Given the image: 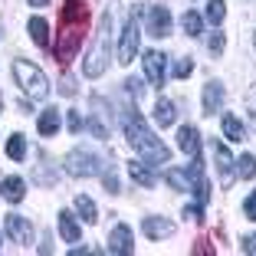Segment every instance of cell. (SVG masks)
<instances>
[{
  "mask_svg": "<svg viewBox=\"0 0 256 256\" xmlns=\"http://www.w3.org/2000/svg\"><path fill=\"white\" fill-rule=\"evenodd\" d=\"M125 138H128V144L144 158V164H168V158H171L168 144L151 135V128L144 125V118L135 112V108L125 112Z\"/></svg>",
  "mask_w": 256,
  "mask_h": 256,
  "instance_id": "6da1fadb",
  "label": "cell"
},
{
  "mask_svg": "<svg viewBox=\"0 0 256 256\" xmlns=\"http://www.w3.org/2000/svg\"><path fill=\"white\" fill-rule=\"evenodd\" d=\"M108 26H112V16H102L98 20V33H96V43H92V50L86 53V62H82V72L89 76V79H96V76L106 72L108 66Z\"/></svg>",
  "mask_w": 256,
  "mask_h": 256,
  "instance_id": "7a4b0ae2",
  "label": "cell"
},
{
  "mask_svg": "<svg viewBox=\"0 0 256 256\" xmlns=\"http://www.w3.org/2000/svg\"><path fill=\"white\" fill-rule=\"evenodd\" d=\"M14 76H16V82H20V89L26 92V98H46L50 96V82H46V76L40 72L33 62L16 60L14 62Z\"/></svg>",
  "mask_w": 256,
  "mask_h": 256,
  "instance_id": "3957f363",
  "label": "cell"
},
{
  "mask_svg": "<svg viewBox=\"0 0 256 256\" xmlns=\"http://www.w3.org/2000/svg\"><path fill=\"white\" fill-rule=\"evenodd\" d=\"M66 171L72 174V178H96V174H102V161H98L92 151L76 148V151L66 154Z\"/></svg>",
  "mask_w": 256,
  "mask_h": 256,
  "instance_id": "277c9868",
  "label": "cell"
},
{
  "mask_svg": "<svg viewBox=\"0 0 256 256\" xmlns=\"http://www.w3.org/2000/svg\"><path fill=\"white\" fill-rule=\"evenodd\" d=\"M79 43H82V23H62L60 40H56V60L62 66L72 62V56L79 53Z\"/></svg>",
  "mask_w": 256,
  "mask_h": 256,
  "instance_id": "5b68a950",
  "label": "cell"
},
{
  "mask_svg": "<svg viewBox=\"0 0 256 256\" xmlns=\"http://www.w3.org/2000/svg\"><path fill=\"white\" fill-rule=\"evenodd\" d=\"M138 16H142V10H132L125 30H122V40H118V62L122 66H128L138 53V36H142V33H138Z\"/></svg>",
  "mask_w": 256,
  "mask_h": 256,
  "instance_id": "8992f818",
  "label": "cell"
},
{
  "mask_svg": "<svg viewBox=\"0 0 256 256\" xmlns=\"http://www.w3.org/2000/svg\"><path fill=\"white\" fill-rule=\"evenodd\" d=\"M142 62H144V76H148V82L151 86H164V66H168V56L164 53H158V50H148V53L142 56Z\"/></svg>",
  "mask_w": 256,
  "mask_h": 256,
  "instance_id": "52a82bcc",
  "label": "cell"
},
{
  "mask_svg": "<svg viewBox=\"0 0 256 256\" xmlns=\"http://www.w3.org/2000/svg\"><path fill=\"white\" fill-rule=\"evenodd\" d=\"M4 226H7V234L14 236L20 246H30V243H33V224L26 217H20V214H7Z\"/></svg>",
  "mask_w": 256,
  "mask_h": 256,
  "instance_id": "ba28073f",
  "label": "cell"
},
{
  "mask_svg": "<svg viewBox=\"0 0 256 256\" xmlns=\"http://www.w3.org/2000/svg\"><path fill=\"white\" fill-rule=\"evenodd\" d=\"M148 33L154 40L171 36V14H168V7H151L148 10Z\"/></svg>",
  "mask_w": 256,
  "mask_h": 256,
  "instance_id": "9c48e42d",
  "label": "cell"
},
{
  "mask_svg": "<svg viewBox=\"0 0 256 256\" xmlns=\"http://www.w3.org/2000/svg\"><path fill=\"white\" fill-rule=\"evenodd\" d=\"M178 148H181L188 158H197V154H200V135H197L194 125H181L178 128Z\"/></svg>",
  "mask_w": 256,
  "mask_h": 256,
  "instance_id": "30bf717a",
  "label": "cell"
},
{
  "mask_svg": "<svg viewBox=\"0 0 256 256\" xmlns=\"http://www.w3.org/2000/svg\"><path fill=\"white\" fill-rule=\"evenodd\" d=\"M132 226H125V224H118L112 230V236H108V253H118V256H125V253H132Z\"/></svg>",
  "mask_w": 256,
  "mask_h": 256,
  "instance_id": "8fae6325",
  "label": "cell"
},
{
  "mask_svg": "<svg viewBox=\"0 0 256 256\" xmlns=\"http://www.w3.org/2000/svg\"><path fill=\"white\" fill-rule=\"evenodd\" d=\"M214 158H217V171H220V181L224 184H234V158H230V151L224 148V144L214 142Z\"/></svg>",
  "mask_w": 256,
  "mask_h": 256,
  "instance_id": "7c38bea8",
  "label": "cell"
},
{
  "mask_svg": "<svg viewBox=\"0 0 256 256\" xmlns=\"http://www.w3.org/2000/svg\"><path fill=\"white\" fill-rule=\"evenodd\" d=\"M220 106H224V86L207 82V89H204V115H217Z\"/></svg>",
  "mask_w": 256,
  "mask_h": 256,
  "instance_id": "4fadbf2b",
  "label": "cell"
},
{
  "mask_svg": "<svg viewBox=\"0 0 256 256\" xmlns=\"http://www.w3.org/2000/svg\"><path fill=\"white\" fill-rule=\"evenodd\" d=\"M144 234L151 236V240H164V236H171L174 234V224L171 220H164V217H144Z\"/></svg>",
  "mask_w": 256,
  "mask_h": 256,
  "instance_id": "5bb4252c",
  "label": "cell"
},
{
  "mask_svg": "<svg viewBox=\"0 0 256 256\" xmlns=\"http://www.w3.org/2000/svg\"><path fill=\"white\" fill-rule=\"evenodd\" d=\"M60 234L66 243H79V236H82V230H79V224L69 210H60Z\"/></svg>",
  "mask_w": 256,
  "mask_h": 256,
  "instance_id": "9a60e30c",
  "label": "cell"
},
{
  "mask_svg": "<svg viewBox=\"0 0 256 256\" xmlns=\"http://www.w3.org/2000/svg\"><path fill=\"white\" fill-rule=\"evenodd\" d=\"M128 178H132V181H138L142 188H154V181H158V178L148 171V164H144V161H128Z\"/></svg>",
  "mask_w": 256,
  "mask_h": 256,
  "instance_id": "2e32d148",
  "label": "cell"
},
{
  "mask_svg": "<svg viewBox=\"0 0 256 256\" xmlns=\"http://www.w3.org/2000/svg\"><path fill=\"white\" fill-rule=\"evenodd\" d=\"M0 194H4V200H10V204H20L23 197H26V184H23L20 178H7V181L0 184Z\"/></svg>",
  "mask_w": 256,
  "mask_h": 256,
  "instance_id": "e0dca14e",
  "label": "cell"
},
{
  "mask_svg": "<svg viewBox=\"0 0 256 256\" xmlns=\"http://www.w3.org/2000/svg\"><path fill=\"white\" fill-rule=\"evenodd\" d=\"M40 135L43 138H53L56 132H60V108H46L43 115H40Z\"/></svg>",
  "mask_w": 256,
  "mask_h": 256,
  "instance_id": "ac0fdd59",
  "label": "cell"
},
{
  "mask_svg": "<svg viewBox=\"0 0 256 256\" xmlns=\"http://www.w3.org/2000/svg\"><path fill=\"white\" fill-rule=\"evenodd\" d=\"M154 122H158V128L174 125V102L171 98H158L154 102Z\"/></svg>",
  "mask_w": 256,
  "mask_h": 256,
  "instance_id": "d6986e66",
  "label": "cell"
},
{
  "mask_svg": "<svg viewBox=\"0 0 256 256\" xmlns=\"http://www.w3.org/2000/svg\"><path fill=\"white\" fill-rule=\"evenodd\" d=\"M26 30H30V36H33L36 46H50V26H46L43 16H33V20L26 23Z\"/></svg>",
  "mask_w": 256,
  "mask_h": 256,
  "instance_id": "ffe728a7",
  "label": "cell"
},
{
  "mask_svg": "<svg viewBox=\"0 0 256 256\" xmlns=\"http://www.w3.org/2000/svg\"><path fill=\"white\" fill-rule=\"evenodd\" d=\"M60 23H86V4L82 0H66Z\"/></svg>",
  "mask_w": 256,
  "mask_h": 256,
  "instance_id": "44dd1931",
  "label": "cell"
},
{
  "mask_svg": "<svg viewBox=\"0 0 256 256\" xmlns=\"http://www.w3.org/2000/svg\"><path fill=\"white\" fill-rule=\"evenodd\" d=\"M224 135H226V142H234V144L246 142V132H243V125L234 118V115H224Z\"/></svg>",
  "mask_w": 256,
  "mask_h": 256,
  "instance_id": "7402d4cb",
  "label": "cell"
},
{
  "mask_svg": "<svg viewBox=\"0 0 256 256\" xmlns=\"http://www.w3.org/2000/svg\"><path fill=\"white\" fill-rule=\"evenodd\" d=\"M76 210H79V217H82L86 224H96V220H98V210H96V204H92V200H89L86 194H79V197H76Z\"/></svg>",
  "mask_w": 256,
  "mask_h": 256,
  "instance_id": "603a6c76",
  "label": "cell"
},
{
  "mask_svg": "<svg viewBox=\"0 0 256 256\" xmlns=\"http://www.w3.org/2000/svg\"><path fill=\"white\" fill-rule=\"evenodd\" d=\"M181 26H184V33H188V36H200V33H204V20H200V14L188 10V14L181 16Z\"/></svg>",
  "mask_w": 256,
  "mask_h": 256,
  "instance_id": "cb8c5ba5",
  "label": "cell"
},
{
  "mask_svg": "<svg viewBox=\"0 0 256 256\" xmlns=\"http://www.w3.org/2000/svg\"><path fill=\"white\" fill-rule=\"evenodd\" d=\"M204 16H207L214 26H217V23H224V16H226V4H224V0H210V4H207V10H204Z\"/></svg>",
  "mask_w": 256,
  "mask_h": 256,
  "instance_id": "d4e9b609",
  "label": "cell"
},
{
  "mask_svg": "<svg viewBox=\"0 0 256 256\" xmlns=\"http://www.w3.org/2000/svg\"><path fill=\"white\" fill-rule=\"evenodd\" d=\"M7 154L14 161H23L26 158V142H23V135H10V142H7Z\"/></svg>",
  "mask_w": 256,
  "mask_h": 256,
  "instance_id": "484cf974",
  "label": "cell"
},
{
  "mask_svg": "<svg viewBox=\"0 0 256 256\" xmlns=\"http://www.w3.org/2000/svg\"><path fill=\"white\" fill-rule=\"evenodd\" d=\"M236 164H240V168H236V178H243V181L256 178V158H253V154H243Z\"/></svg>",
  "mask_w": 256,
  "mask_h": 256,
  "instance_id": "4316f807",
  "label": "cell"
},
{
  "mask_svg": "<svg viewBox=\"0 0 256 256\" xmlns=\"http://www.w3.org/2000/svg\"><path fill=\"white\" fill-rule=\"evenodd\" d=\"M168 184L178 190H190V178L184 171H168Z\"/></svg>",
  "mask_w": 256,
  "mask_h": 256,
  "instance_id": "83f0119b",
  "label": "cell"
},
{
  "mask_svg": "<svg viewBox=\"0 0 256 256\" xmlns=\"http://www.w3.org/2000/svg\"><path fill=\"white\" fill-rule=\"evenodd\" d=\"M190 72H194V62H190V56H184V60L174 62V76H178V79H188Z\"/></svg>",
  "mask_w": 256,
  "mask_h": 256,
  "instance_id": "f1b7e54d",
  "label": "cell"
},
{
  "mask_svg": "<svg viewBox=\"0 0 256 256\" xmlns=\"http://www.w3.org/2000/svg\"><path fill=\"white\" fill-rule=\"evenodd\" d=\"M66 125H69V132H72V135H79L86 122H82V115H79V112L72 108V112H66Z\"/></svg>",
  "mask_w": 256,
  "mask_h": 256,
  "instance_id": "f546056e",
  "label": "cell"
},
{
  "mask_svg": "<svg viewBox=\"0 0 256 256\" xmlns=\"http://www.w3.org/2000/svg\"><path fill=\"white\" fill-rule=\"evenodd\" d=\"M224 46H226L224 33H210V40H207V50H210L214 56H220V53H224Z\"/></svg>",
  "mask_w": 256,
  "mask_h": 256,
  "instance_id": "4dcf8cb0",
  "label": "cell"
},
{
  "mask_svg": "<svg viewBox=\"0 0 256 256\" xmlns=\"http://www.w3.org/2000/svg\"><path fill=\"white\" fill-rule=\"evenodd\" d=\"M246 112H250V122H253V128H256V86L246 92Z\"/></svg>",
  "mask_w": 256,
  "mask_h": 256,
  "instance_id": "1f68e13d",
  "label": "cell"
},
{
  "mask_svg": "<svg viewBox=\"0 0 256 256\" xmlns=\"http://www.w3.org/2000/svg\"><path fill=\"white\" fill-rule=\"evenodd\" d=\"M243 214H246V220H256V190L246 197V204H243Z\"/></svg>",
  "mask_w": 256,
  "mask_h": 256,
  "instance_id": "d6a6232c",
  "label": "cell"
},
{
  "mask_svg": "<svg viewBox=\"0 0 256 256\" xmlns=\"http://www.w3.org/2000/svg\"><path fill=\"white\" fill-rule=\"evenodd\" d=\"M122 86H125V92H128L132 98H138V96H142V82H138V79H125Z\"/></svg>",
  "mask_w": 256,
  "mask_h": 256,
  "instance_id": "836d02e7",
  "label": "cell"
},
{
  "mask_svg": "<svg viewBox=\"0 0 256 256\" xmlns=\"http://www.w3.org/2000/svg\"><path fill=\"white\" fill-rule=\"evenodd\" d=\"M60 92H62V96H72V92H76V82L69 79V76H62V82H60Z\"/></svg>",
  "mask_w": 256,
  "mask_h": 256,
  "instance_id": "e575fe53",
  "label": "cell"
},
{
  "mask_svg": "<svg viewBox=\"0 0 256 256\" xmlns=\"http://www.w3.org/2000/svg\"><path fill=\"white\" fill-rule=\"evenodd\" d=\"M243 253H250V256H256V234H250L246 240H243Z\"/></svg>",
  "mask_w": 256,
  "mask_h": 256,
  "instance_id": "d590c367",
  "label": "cell"
},
{
  "mask_svg": "<svg viewBox=\"0 0 256 256\" xmlns=\"http://www.w3.org/2000/svg\"><path fill=\"white\" fill-rule=\"evenodd\" d=\"M102 181H106L108 194H118V181H115V174H106V178H102Z\"/></svg>",
  "mask_w": 256,
  "mask_h": 256,
  "instance_id": "8d00e7d4",
  "label": "cell"
},
{
  "mask_svg": "<svg viewBox=\"0 0 256 256\" xmlns=\"http://www.w3.org/2000/svg\"><path fill=\"white\" fill-rule=\"evenodd\" d=\"M184 217H188V220H204L200 217V207H188V210H184Z\"/></svg>",
  "mask_w": 256,
  "mask_h": 256,
  "instance_id": "74e56055",
  "label": "cell"
},
{
  "mask_svg": "<svg viewBox=\"0 0 256 256\" xmlns=\"http://www.w3.org/2000/svg\"><path fill=\"white\" fill-rule=\"evenodd\" d=\"M50 0H30V7H46Z\"/></svg>",
  "mask_w": 256,
  "mask_h": 256,
  "instance_id": "f35d334b",
  "label": "cell"
},
{
  "mask_svg": "<svg viewBox=\"0 0 256 256\" xmlns=\"http://www.w3.org/2000/svg\"><path fill=\"white\" fill-rule=\"evenodd\" d=\"M253 43H256V36H253Z\"/></svg>",
  "mask_w": 256,
  "mask_h": 256,
  "instance_id": "ab89813d",
  "label": "cell"
}]
</instances>
